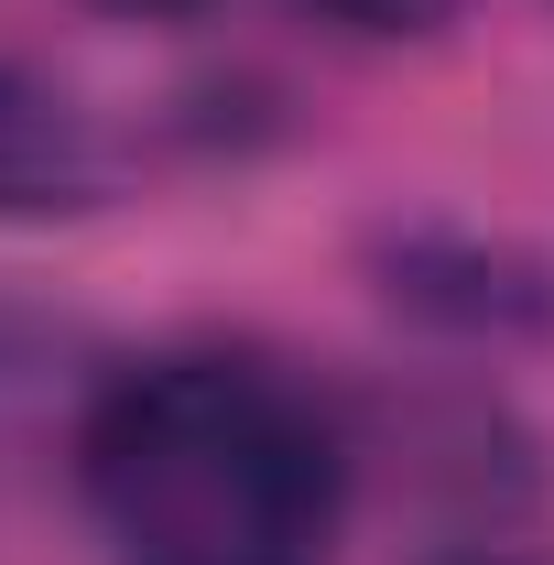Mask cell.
I'll return each instance as SVG.
<instances>
[{"label": "cell", "instance_id": "8992f818", "mask_svg": "<svg viewBox=\"0 0 554 565\" xmlns=\"http://www.w3.org/2000/svg\"><path fill=\"white\" fill-rule=\"evenodd\" d=\"M468 565H511V555H468Z\"/></svg>", "mask_w": 554, "mask_h": 565}, {"label": "cell", "instance_id": "3957f363", "mask_svg": "<svg viewBox=\"0 0 554 565\" xmlns=\"http://www.w3.org/2000/svg\"><path fill=\"white\" fill-rule=\"evenodd\" d=\"M87 185H98V163H87L76 120L44 87L0 76V207H76Z\"/></svg>", "mask_w": 554, "mask_h": 565}, {"label": "cell", "instance_id": "277c9868", "mask_svg": "<svg viewBox=\"0 0 554 565\" xmlns=\"http://www.w3.org/2000/svg\"><path fill=\"white\" fill-rule=\"evenodd\" d=\"M316 11H338L348 33H424L446 0H316Z\"/></svg>", "mask_w": 554, "mask_h": 565}, {"label": "cell", "instance_id": "7a4b0ae2", "mask_svg": "<svg viewBox=\"0 0 554 565\" xmlns=\"http://www.w3.org/2000/svg\"><path fill=\"white\" fill-rule=\"evenodd\" d=\"M381 273H392V305L446 316L468 338H533V327H554V273L522 262V250H489V239H403Z\"/></svg>", "mask_w": 554, "mask_h": 565}, {"label": "cell", "instance_id": "5b68a950", "mask_svg": "<svg viewBox=\"0 0 554 565\" xmlns=\"http://www.w3.org/2000/svg\"><path fill=\"white\" fill-rule=\"evenodd\" d=\"M120 11H185V0H120Z\"/></svg>", "mask_w": 554, "mask_h": 565}, {"label": "cell", "instance_id": "6da1fadb", "mask_svg": "<svg viewBox=\"0 0 554 565\" xmlns=\"http://www.w3.org/2000/svg\"><path fill=\"white\" fill-rule=\"evenodd\" d=\"M76 479L120 565H327L348 457L251 359H152L98 392Z\"/></svg>", "mask_w": 554, "mask_h": 565}]
</instances>
